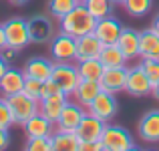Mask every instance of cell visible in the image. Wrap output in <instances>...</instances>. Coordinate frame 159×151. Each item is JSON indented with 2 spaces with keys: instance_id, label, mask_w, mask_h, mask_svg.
<instances>
[{
  "instance_id": "37",
  "label": "cell",
  "mask_w": 159,
  "mask_h": 151,
  "mask_svg": "<svg viewBox=\"0 0 159 151\" xmlns=\"http://www.w3.org/2000/svg\"><path fill=\"white\" fill-rule=\"evenodd\" d=\"M151 95L155 97L157 101H159V81L157 83H153V89H151Z\"/></svg>"
},
{
  "instance_id": "20",
  "label": "cell",
  "mask_w": 159,
  "mask_h": 151,
  "mask_svg": "<svg viewBox=\"0 0 159 151\" xmlns=\"http://www.w3.org/2000/svg\"><path fill=\"white\" fill-rule=\"evenodd\" d=\"M101 91H103V87H101L99 81H93V79H81L79 85H77V89H75V93H73V97H75L77 103H81V105L87 107V105L97 97Z\"/></svg>"
},
{
  "instance_id": "28",
  "label": "cell",
  "mask_w": 159,
  "mask_h": 151,
  "mask_svg": "<svg viewBox=\"0 0 159 151\" xmlns=\"http://www.w3.org/2000/svg\"><path fill=\"white\" fill-rule=\"evenodd\" d=\"M123 6L131 16H137V18H139V16L147 14L153 8V0H125Z\"/></svg>"
},
{
  "instance_id": "10",
  "label": "cell",
  "mask_w": 159,
  "mask_h": 151,
  "mask_svg": "<svg viewBox=\"0 0 159 151\" xmlns=\"http://www.w3.org/2000/svg\"><path fill=\"white\" fill-rule=\"evenodd\" d=\"M28 32H30V43L43 44V43L52 40L54 24L47 14H34L28 18Z\"/></svg>"
},
{
  "instance_id": "8",
  "label": "cell",
  "mask_w": 159,
  "mask_h": 151,
  "mask_svg": "<svg viewBox=\"0 0 159 151\" xmlns=\"http://www.w3.org/2000/svg\"><path fill=\"white\" fill-rule=\"evenodd\" d=\"M51 57L54 62L61 61H77V39L66 32H58L51 40Z\"/></svg>"
},
{
  "instance_id": "32",
  "label": "cell",
  "mask_w": 159,
  "mask_h": 151,
  "mask_svg": "<svg viewBox=\"0 0 159 151\" xmlns=\"http://www.w3.org/2000/svg\"><path fill=\"white\" fill-rule=\"evenodd\" d=\"M141 66L151 79V83L159 81V58H141Z\"/></svg>"
},
{
  "instance_id": "40",
  "label": "cell",
  "mask_w": 159,
  "mask_h": 151,
  "mask_svg": "<svg viewBox=\"0 0 159 151\" xmlns=\"http://www.w3.org/2000/svg\"><path fill=\"white\" fill-rule=\"evenodd\" d=\"M113 4H125V0H111Z\"/></svg>"
},
{
  "instance_id": "17",
  "label": "cell",
  "mask_w": 159,
  "mask_h": 151,
  "mask_svg": "<svg viewBox=\"0 0 159 151\" xmlns=\"http://www.w3.org/2000/svg\"><path fill=\"white\" fill-rule=\"evenodd\" d=\"M103 50V43L95 36V32L83 34L77 39V61H85V58H99Z\"/></svg>"
},
{
  "instance_id": "22",
  "label": "cell",
  "mask_w": 159,
  "mask_h": 151,
  "mask_svg": "<svg viewBox=\"0 0 159 151\" xmlns=\"http://www.w3.org/2000/svg\"><path fill=\"white\" fill-rule=\"evenodd\" d=\"M117 47L123 50L127 61L139 57V32L133 30V28H123L119 39H117Z\"/></svg>"
},
{
  "instance_id": "34",
  "label": "cell",
  "mask_w": 159,
  "mask_h": 151,
  "mask_svg": "<svg viewBox=\"0 0 159 151\" xmlns=\"http://www.w3.org/2000/svg\"><path fill=\"white\" fill-rule=\"evenodd\" d=\"M8 145H10V133H8V129L0 127V151L6 149Z\"/></svg>"
},
{
  "instance_id": "21",
  "label": "cell",
  "mask_w": 159,
  "mask_h": 151,
  "mask_svg": "<svg viewBox=\"0 0 159 151\" xmlns=\"http://www.w3.org/2000/svg\"><path fill=\"white\" fill-rule=\"evenodd\" d=\"M52 125H54L52 121H48L44 115L36 113L22 125V129L26 133V137H44V135H52Z\"/></svg>"
},
{
  "instance_id": "39",
  "label": "cell",
  "mask_w": 159,
  "mask_h": 151,
  "mask_svg": "<svg viewBox=\"0 0 159 151\" xmlns=\"http://www.w3.org/2000/svg\"><path fill=\"white\" fill-rule=\"evenodd\" d=\"M8 2H10L12 6H24V4H26L28 0H8Z\"/></svg>"
},
{
  "instance_id": "13",
  "label": "cell",
  "mask_w": 159,
  "mask_h": 151,
  "mask_svg": "<svg viewBox=\"0 0 159 151\" xmlns=\"http://www.w3.org/2000/svg\"><path fill=\"white\" fill-rule=\"evenodd\" d=\"M103 91L109 93H119L125 91V83H127V66H115V69H105L99 79Z\"/></svg>"
},
{
  "instance_id": "11",
  "label": "cell",
  "mask_w": 159,
  "mask_h": 151,
  "mask_svg": "<svg viewBox=\"0 0 159 151\" xmlns=\"http://www.w3.org/2000/svg\"><path fill=\"white\" fill-rule=\"evenodd\" d=\"M121 30H123L121 22L113 14H109V16H105V18H99L97 20L93 32H95V36H97L103 44H113V43H117Z\"/></svg>"
},
{
  "instance_id": "16",
  "label": "cell",
  "mask_w": 159,
  "mask_h": 151,
  "mask_svg": "<svg viewBox=\"0 0 159 151\" xmlns=\"http://www.w3.org/2000/svg\"><path fill=\"white\" fill-rule=\"evenodd\" d=\"M66 101H69V95H65V93H57V95L43 97L39 101V113L54 123V121L58 119V115H61L62 107L66 105Z\"/></svg>"
},
{
  "instance_id": "38",
  "label": "cell",
  "mask_w": 159,
  "mask_h": 151,
  "mask_svg": "<svg viewBox=\"0 0 159 151\" xmlns=\"http://www.w3.org/2000/svg\"><path fill=\"white\" fill-rule=\"evenodd\" d=\"M151 28H153V30H155L157 34H159V14L155 16V18H153V22H151Z\"/></svg>"
},
{
  "instance_id": "6",
  "label": "cell",
  "mask_w": 159,
  "mask_h": 151,
  "mask_svg": "<svg viewBox=\"0 0 159 151\" xmlns=\"http://www.w3.org/2000/svg\"><path fill=\"white\" fill-rule=\"evenodd\" d=\"M153 83L147 77V73L143 71V66L135 65L127 69V83H125V91L133 97H145V95H151Z\"/></svg>"
},
{
  "instance_id": "24",
  "label": "cell",
  "mask_w": 159,
  "mask_h": 151,
  "mask_svg": "<svg viewBox=\"0 0 159 151\" xmlns=\"http://www.w3.org/2000/svg\"><path fill=\"white\" fill-rule=\"evenodd\" d=\"M99 61L103 62L105 69H115V66H125L127 57L123 54V50L117 47V43L113 44H103V50L99 54Z\"/></svg>"
},
{
  "instance_id": "36",
  "label": "cell",
  "mask_w": 159,
  "mask_h": 151,
  "mask_svg": "<svg viewBox=\"0 0 159 151\" xmlns=\"http://www.w3.org/2000/svg\"><path fill=\"white\" fill-rule=\"evenodd\" d=\"M6 69H8V61L2 57V54H0V79H2L4 73H6Z\"/></svg>"
},
{
  "instance_id": "25",
  "label": "cell",
  "mask_w": 159,
  "mask_h": 151,
  "mask_svg": "<svg viewBox=\"0 0 159 151\" xmlns=\"http://www.w3.org/2000/svg\"><path fill=\"white\" fill-rule=\"evenodd\" d=\"M77 69L81 79H93V81H99L105 71L103 62L99 58H85V61H77Z\"/></svg>"
},
{
  "instance_id": "9",
  "label": "cell",
  "mask_w": 159,
  "mask_h": 151,
  "mask_svg": "<svg viewBox=\"0 0 159 151\" xmlns=\"http://www.w3.org/2000/svg\"><path fill=\"white\" fill-rule=\"evenodd\" d=\"M85 115H87L85 105L77 103V101H66V105L62 107L54 125H57V129H62V131H77V127L81 125Z\"/></svg>"
},
{
  "instance_id": "23",
  "label": "cell",
  "mask_w": 159,
  "mask_h": 151,
  "mask_svg": "<svg viewBox=\"0 0 159 151\" xmlns=\"http://www.w3.org/2000/svg\"><path fill=\"white\" fill-rule=\"evenodd\" d=\"M51 139L52 151H79V143H81L77 131H62V129H57Z\"/></svg>"
},
{
  "instance_id": "35",
  "label": "cell",
  "mask_w": 159,
  "mask_h": 151,
  "mask_svg": "<svg viewBox=\"0 0 159 151\" xmlns=\"http://www.w3.org/2000/svg\"><path fill=\"white\" fill-rule=\"evenodd\" d=\"M6 48V34H4V26L0 24V53Z\"/></svg>"
},
{
  "instance_id": "1",
  "label": "cell",
  "mask_w": 159,
  "mask_h": 151,
  "mask_svg": "<svg viewBox=\"0 0 159 151\" xmlns=\"http://www.w3.org/2000/svg\"><path fill=\"white\" fill-rule=\"evenodd\" d=\"M58 22H61L58 26H61L62 32H66V34L79 39V36L89 34V32L95 30L97 18H95V16L91 14L89 10H87L85 4H79V6H75L66 16H62Z\"/></svg>"
},
{
  "instance_id": "30",
  "label": "cell",
  "mask_w": 159,
  "mask_h": 151,
  "mask_svg": "<svg viewBox=\"0 0 159 151\" xmlns=\"http://www.w3.org/2000/svg\"><path fill=\"white\" fill-rule=\"evenodd\" d=\"M22 93L28 95V97L34 99V101H40V99H43V81H39V79H32V77H26Z\"/></svg>"
},
{
  "instance_id": "33",
  "label": "cell",
  "mask_w": 159,
  "mask_h": 151,
  "mask_svg": "<svg viewBox=\"0 0 159 151\" xmlns=\"http://www.w3.org/2000/svg\"><path fill=\"white\" fill-rule=\"evenodd\" d=\"M57 93H62L61 87L52 81V79H47L43 81V97H48V95H57Z\"/></svg>"
},
{
  "instance_id": "14",
  "label": "cell",
  "mask_w": 159,
  "mask_h": 151,
  "mask_svg": "<svg viewBox=\"0 0 159 151\" xmlns=\"http://www.w3.org/2000/svg\"><path fill=\"white\" fill-rule=\"evenodd\" d=\"M137 129L145 143H159V109H151L145 113Z\"/></svg>"
},
{
  "instance_id": "4",
  "label": "cell",
  "mask_w": 159,
  "mask_h": 151,
  "mask_svg": "<svg viewBox=\"0 0 159 151\" xmlns=\"http://www.w3.org/2000/svg\"><path fill=\"white\" fill-rule=\"evenodd\" d=\"M4 26V34H6V47L14 48V50H22L24 47L30 44V32H28V20L20 18V16H12Z\"/></svg>"
},
{
  "instance_id": "29",
  "label": "cell",
  "mask_w": 159,
  "mask_h": 151,
  "mask_svg": "<svg viewBox=\"0 0 159 151\" xmlns=\"http://www.w3.org/2000/svg\"><path fill=\"white\" fill-rule=\"evenodd\" d=\"M28 151H52V139L51 135L44 137H28L26 145H24Z\"/></svg>"
},
{
  "instance_id": "18",
  "label": "cell",
  "mask_w": 159,
  "mask_h": 151,
  "mask_svg": "<svg viewBox=\"0 0 159 151\" xmlns=\"http://www.w3.org/2000/svg\"><path fill=\"white\" fill-rule=\"evenodd\" d=\"M52 65H54V61H48V58H44V57H32L24 62L22 71H24L26 77L39 79V81H47L52 75Z\"/></svg>"
},
{
  "instance_id": "2",
  "label": "cell",
  "mask_w": 159,
  "mask_h": 151,
  "mask_svg": "<svg viewBox=\"0 0 159 151\" xmlns=\"http://www.w3.org/2000/svg\"><path fill=\"white\" fill-rule=\"evenodd\" d=\"M103 151H131L135 149L133 135L121 125H105V131L101 135Z\"/></svg>"
},
{
  "instance_id": "7",
  "label": "cell",
  "mask_w": 159,
  "mask_h": 151,
  "mask_svg": "<svg viewBox=\"0 0 159 151\" xmlns=\"http://www.w3.org/2000/svg\"><path fill=\"white\" fill-rule=\"evenodd\" d=\"M117 109H119V103L115 99V93H109V91H101L97 97L87 105V113L107 121V123L117 115Z\"/></svg>"
},
{
  "instance_id": "41",
  "label": "cell",
  "mask_w": 159,
  "mask_h": 151,
  "mask_svg": "<svg viewBox=\"0 0 159 151\" xmlns=\"http://www.w3.org/2000/svg\"><path fill=\"white\" fill-rule=\"evenodd\" d=\"M79 2H81V4H85V2H87V0H79Z\"/></svg>"
},
{
  "instance_id": "3",
  "label": "cell",
  "mask_w": 159,
  "mask_h": 151,
  "mask_svg": "<svg viewBox=\"0 0 159 151\" xmlns=\"http://www.w3.org/2000/svg\"><path fill=\"white\" fill-rule=\"evenodd\" d=\"M51 79L61 87V91L65 95L73 97L79 81H81V75H79L77 65H73V61H61V62H54V65H52Z\"/></svg>"
},
{
  "instance_id": "12",
  "label": "cell",
  "mask_w": 159,
  "mask_h": 151,
  "mask_svg": "<svg viewBox=\"0 0 159 151\" xmlns=\"http://www.w3.org/2000/svg\"><path fill=\"white\" fill-rule=\"evenodd\" d=\"M105 125H107V121L87 113V115L83 117L81 125L77 127V135H79L81 141H99L101 135H103V131H105Z\"/></svg>"
},
{
  "instance_id": "19",
  "label": "cell",
  "mask_w": 159,
  "mask_h": 151,
  "mask_svg": "<svg viewBox=\"0 0 159 151\" xmlns=\"http://www.w3.org/2000/svg\"><path fill=\"white\" fill-rule=\"evenodd\" d=\"M139 57L141 58H159V34L153 28L139 32Z\"/></svg>"
},
{
  "instance_id": "15",
  "label": "cell",
  "mask_w": 159,
  "mask_h": 151,
  "mask_svg": "<svg viewBox=\"0 0 159 151\" xmlns=\"http://www.w3.org/2000/svg\"><path fill=\"white\" fill-rule=\"evenodd\" d=\"M24 81H26L24 71L8 66L6 73H4L2 79H0V93H2L4 97H10V95H14V93H20V91L24 89Z\"/></svg>"
},
{
  "instance_id": "26",
  "label": "cell",
  "mask_w": 159,
  "mask_h": 151,
  "mask_svg": "<svg viewBox=\"0 0 159 151\" xmlns=\"http://www.w3.org/2000/svg\"><path fill=\"white\" fill-rule=\"evenodd\" d=\"M79 0H48V12L54 18L61 20L62 16H66L75 6H79Z\"/></svg>"
},
{
  "instance_id": "5",
  "label": "cell",
  "mask_w": 159,
  "mask_h": 151,
  "mask_svg": "<svg viewBox=\"0 0 159 151\" xmlns=\"http://www.w3.org/2000/svg\"><path fill=\"white\" fill-rule=\"evenodd\" d=\"M8 99V105H10V111L14 115V125H24L32 115L39 113V101L30 99L28 95H24L22 91L20 93L10 95Z\"/></svg>"
},
{
  "instance_id": "27",
  "label": "cell",
  "mask_w": 159,
  "mask_h": 151,
  "mask_svg": "<svg viewBox=\"0 0 159 151\" xmlns=\"http://www.w3.org/2000/svg\"><path fill=\"white\" fill-rule=\"evenodd\" d=\"M85 6L97 20L105 18V16H109L113 12V2L111 0H87Z\"/></svg>"
},
{
  "instance_id": "31",
  "label": "cell",
  "mask_w": 159,
  "mask_h": 151,
  "mask_svg": "<svg viewBox=\"0 0 159 151\" xmlns=\"http://www.w3.org/2000/svg\"><path fill=\"white\" fill-rule=\"evenodd\" d=\"M12 125H14V115H12V111H10L8 99L2 95V97H0V127L10 129Z\"/></svg>"
}]
</instances>
